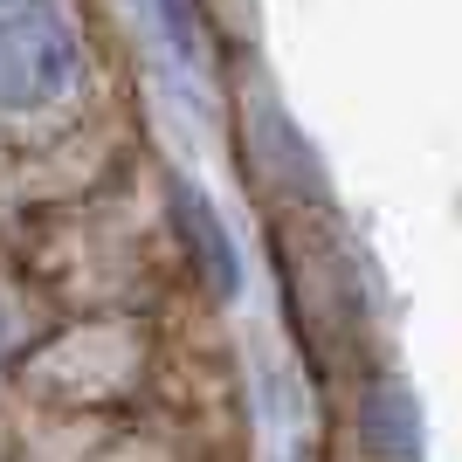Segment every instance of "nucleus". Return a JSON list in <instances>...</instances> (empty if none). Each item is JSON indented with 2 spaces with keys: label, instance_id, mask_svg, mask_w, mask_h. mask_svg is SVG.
I'll list each match as a JSON object with an SVG mask.
<instances>
[{
  "label": "nucleus",
  "instance_id": "nucleus-1",
  "mask_svg": "<svg viewBox=\"0 0 462 462\" xmlns=\"http://www.w3.org/2000/svg\"><path fill=\"white\" fill-rule=\"evenodd\" d=\"M77 28L56 0H0V111H42L77 83Z\"/></svg>",
  "mask_w": 462,
  "mask_h": 462
},
{
  "label": "nucleus",
  "instance_id": "nucleus-2",
  "mask_svg": "<svg viewBox=\"0 0 462 462\" xmlns=\"http://www.w3.org/2000/svg\"><path fill=\"white\" fill-rule=\"evenodd\" d=\"M359 442L373 462H414L421 456V414L393 380H373L359 401Z\"/></svg>",
  "mask_w": 462,
  "mask_h": 462
},
{
  "label": "nucleus",
  "instance_id": "nucleus-3",
  "mask_svg": "<svg viewBox=\"0 0 462 462\" xmlns=\"http://www.w3.org/2000/svg\"><path fill=\"white\" fill-rule=\"evenodd\" d=\"M180 214H187V235H193V249H200V276L214 283V297H235L242 270H235V249H228V235H221V221L208 214V200L180 193Z\"/></svg>",
  "mask_w": 462,
  "mask_h": 462
},
{
  "label": "nucleus",
  "instance_id": "nucleus-4",
  "mask_svg": "<svg viewBox=\"0 0 462 462\" xmlns=\"http://www.w3.org/2000/svg\"><path fill=\"white\" fill-rule=\"evenodd\" d=\"M159 14H166L173 49H180V56H193V0H159Z\"/></svg>",
  "mask_w": 462,
  "mask_h": 462
},
{
  "label": "nucleus",
  "instance_id": "nucleus-5",
  "mask_svg": "<svg viewBox=\"0 0 462 462\" xmlns=\"http://www.w3.org/2000/svg\"><path fill=\"white\" fill-rule=\"evenodd\" d=\"M0 352H7V310H0Z\"/></svg>",
  "mask_w": 462,
  "mask_h": 462
}]
</instances>
